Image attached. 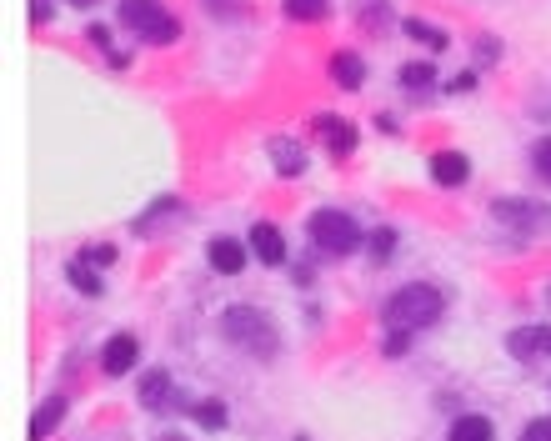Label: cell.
<instances>
[{
  "instance_id": "6da1fadb",
  "label": "cell",
  "mask_w": 551,
  "mask_h": 441,
  "mask_svg": "<svg viewBox=\"0 0 551 441\" xmlns=\"http://www.w3.org/2000/svg\"><path fill=\"white\" fill-rule=\"evenodd\" d=\"M221 336H226L236 351L261 356V361H271V356L281 351V331H276V321H271L266 311H256V306H231V311L221 316Z\"/></svg>"
},
{
  "instance_id": "7a4b0ae2",
  "label": "cell",
  "mask_w": 551,
  "mask_h": 441,
  "mask_svg": "<svg viewBox=\"0 0 551 441\" xmlns=\"http://www.w3.org/2000/svg\"><path fill=\"white\" fill-rule=\"evenodd\" d=\"M441 311H446V296H441L436 286H426V281L401 286V291H396V296L381 306L386 326H396V331H421V326L441 321Z\"/></svg>"
},
{
  "instance_id": "3957f363",
  "label": "cell",
  "mask_w": 551,
  "mask_h": 441,
  "mask_svg": "<svg viewBox=\"0 0 551 441\" xmlns=\"http://www.w3.org/2000/svg\"><path fill=\"white\" fill-rule=\"evenodd\" d=\"M121 26L131 36L151 41V46H171L181 36V21L166 6H156V0H126V6H121Z\"/></svg>"
},
{
  "instance_id": "277c9868",
  "label": "cell",
  "mask_w": 551,
  "mask_h": 441,
  "mask_svg": "<svg viewBox=\"0 0 551 441\" xmlns=\"http://www.w3.org/2000/svg\"><path fill=\"white\" fill-rule=\"evenodd\" d=\"M306 226H311V241H316L326 256H351V251L361 246V226H356L346 211H316Z\"/></svg>"
},
{
  "instance_id": "5b68a950",
  "label": "cell",
  "mask_w": 551,
  "mask_h": 441,
  "mask_svg": "<svg viewBox=\"0 0 551 441\" xmlns=\"http://www.w3.org/2000/svg\"><path fill=\"white\" fill-rule=\"evenodd\" d=\"M491 221H506V226H521V231H541V226H551V206H536L526 196H501V201H491Z\"/></svg>"
},
{
  "instance_id": "8992f818",
  "label": "cell",
  "mask_w": 551,
  "mask_h": 441,
  "mask_svg": "<svg viewBox=\"0 0 551 441\" xmlns=\"http://www.w3.org/2000/svg\"><path fill=\"white\" fill-rule=\"evenodd\" d=\"M311 126H316V136L326 141V151H331L336 161H346V156L356 151V126H351V121H341V116H316Z\"/></svg>"
},
{
  "instance_id": "52a82bcc",
  "label": "cell",
  "mask_w": 551,
  "mask_h": 441,
  "mask_svg": "<svg viewBox=\"0 0 551 441\" xmlns=\"http://www.w3.org/2000/svg\"><path fill=\"white\" fill-rule=\"evenodd\" d=\"M506 351L516 361H536V356H551V326H516L506 336Z\"/></svg>"
},
{
  "instance_id": "ba28073f",
  "label": "cell",
  "mask_w": 551,
  "mask_h": 441,
  "mask_svg": "<svg viewBox=\"0 0 551 441\" xmlns=\"http://www.w3.org/2000/svg\"><path fill=\"white\" fill-rule=\"evenodd\" d=\"M251 251H256L261 266H286V236L271 221H256L251 226Z\"/></svg>"
},
{
  "instance_id": "9c48e42d",
  "label": "cell",
  "mask_w": 551,
  "mask_h": 441,
  "mask_svg": "<svg viewBox=\"0 0 551 441\" xmlns=\"http://www.w3.org/2000/svg\"><path fill=\"white\" fill-rule=\"evenodd\" d=\"M466 176H471V161H466L461 151H436V156H431V181H436V186L456 191V186H466Z\"/></svg>"
},
{
  "instance_id": "30bf717a",
  "label": "cell",
  "mask_w": 551,
  "mask_h": 441,
  "mask_svg": "<svg viewBox=\"0 0 551 441\" xmlns=\"http://www.w3.org/2000/svg\"><path fill=\"white\" fill-rule=\"evenodd\" d=\"M136 356H141V341L136 336H111L106 351H101V371L106 376H126L136 366Z\"/></svg>"
},
{
  "instance_id": "8fae6325",
  "label": "cell",
  "mask_w": 551,
  "mask_h": 441,
  "mask_svg": "<svg viewBox=\"0 0 551 441\" xmlns=\"http://www.w3.org/2000/svg\"><path fill=\"white\" fill-rule=\"evenodd\" d=\"M206 256H211V271H221V276H241V266H246V246L231 236H216L206 246Z\"/></svg>"
},
{
  "instance_id": "7c38bea8",
  "label": "cell",
  "mask_w": 551,
  "mask_h": 441,
  "mask_svg": "<svg viewBox=\"0 0 551 441\" xmlns=\"http://www.w3.org/2000/svg\"><path fill=\"white\" fill-rule=\"evenodd\" d=\"M331 81H336L341 91H356V86L366 81V61H361L356 51H336V56H331Z\"/></svg>"
},
{
  "instance_id": "4fadbf2b",
  "label": "cell",
  "mask_w": 551,
  "mask_h": 441,
  "mask_svg": "<svg viewBox=\"0 0 551 441\" xmlns=\"http://www.w3.org/2000/svg\"><path fill=\"white\" fill-rule=\"evenodd\" d=\"M271 161H276V171H281V176H301V171H306V151H301V146H291L286 136H276V141H271Z\"/></svg>"
},
{
  "instance_id": "5bb4252c",
  "label": "cell",
  "mask_w": 551,
  "mask_h": 441,
  "mask_svg": "<svg viewBox=\"0 0 551 441\" xmlns=\"http://www.w3.org/2000/svg\"><path fill=\"white\" fill-rule=\"evenodd\" d=\"M451 441H496V426L471 411V416H456L451 421Z\"/></svg>"
},
{
  "instance_id": "9a60e30c",
  "label": "cell",
  "mask_w": 551,
  "mask_h": 441,
  "mask_svg": "<svg viewBox=\"0 0 551 441\" xmlns=\"http://www.w3.org/2000/svg\"><path fill=\"white\" fill-rule=\"evenodd\" d=\"M61 416H66V396H51V401L36 411V421H31V441H46V436L61 426Z\"/></svg>"
},
{
  "instance_id": "2e32d148",
  "label": "cell",
  "mask_w": 551,
  "mask_h": 441,
  "mask_svg": "<svg viewBox=\"0 0 551 441\" xmlns=\"http://www.w3.org/2000/svg\"><path fill=\"white\" fill-rule=\"evenodd\" d=\"M166 401H171V376H166V371H146V376H141V406L156 411V406H166Z\"/></svg>"
},
{
  "instance_id": "e0dca14e",
  "label": "cell",
  "mask_w": 551,
  "mask_h": 441,
  "mask_svg": "<svg viewBox=\"0 0 551 441\" xmlns=\"http://www.w3.org/2000/svg\"><path fill=\"white\" fill-rule=\"evenodd\" d=\"M66 276H71V286H76L81 296H101V271H91V261H71Z\"/></svg>"
},
{
  "instance_id": "ac0fdd59",
  "label": "cell",
  "mask_w": 551,
  "mask_h": 441,
  "mask_svg": "<svg viewBox=\"0 0 551 441\" xmlns=\"http://www.w3.org/2000/svg\"><path fill=\"white\" fill-rule=\"evenodd\" d=\"M326 6H331V0H286V16L301 21V26H311V21L326 16Z\"/></svg>"
},
{
  "instance_id": "d6986e66",
  "label": "cell",
  "mask_w": 551,
  "mask_h": 441,
  "mask_svg": "<svg viewBox=\"0 0 551 441\" xmlns=\"http://www.w3.org/2000/svg\"><path fill=\"white\" fill-rule=\"evenodd\" d=\"M401 31H406L411 41H421V46H431V51H441V46H446V31H436V26H426V21H416V16H411V21H406Z\"/></svg>"
},
{
  "instance_id": "ffe728a7",
  "label": "cell",
  "mask_w": 551,
  "mask_h": 441,
  "mask_svg": "<svg viewBox=\"0 0 551 441\" xmlns=\"http://www.w3.org/2000/svg\"><path fill=\"white\" fill-rule=\"evenodd\" d=\"M191 411H196V421H201L206 431H221V426H226V401H196Z\"/></svg>"
},
{
  "instance_id": "44dd1931",
  "label": "cell",
  "mask_w": 551,
  "mask_h": 441,
  "mask_svg": "<svg viewBox=\"0 0 551 441\" xmlns=\"http://www.w3.org/2000/svg\"><path fill=\"white\" fill-rule=\"evenodd\" d=\"M431 76H436V71H431V61H411V66H401V86H406V91L431 86Z\"/></svg>"
},
{
  "instance_id": "7402d4cb",
  "label": "cell",
  "mask_w": 551,
  "mask_h": 441,
  "mask_svg": "<svg viewBox=\"0 0 551 441\" xmlns=\"http://www.w3.org/2000/svg\"><path fill=\"white\" fill-rule=\"evenodd\" d=\"M366 246H371V261H376V266H386V256H391V246H396V236H391V231L381 226V231H376V236H371Z\"/></svg>"
},
{
  "instance_id": "603a6c76",
  "label": "cell",
  "mask_w": 551,
  "mask_h": 441,
  "mask_svg": "<svg viewBox=\"0 0 551 441\" xmlns=\"http://www.w3.org/2000/svg\"><path fill=\"white\" fill-rule=\"evenodd\" d=\"M531 166H536V176H541V181H551V136H541V141H536Z\"/></svg>"
},
{
  "instance_id": "cb8c5ba5",
  "label": "cell",
  "mask_w": 551,
  "mask_h": 441,
  "mask_svg": "<svg viewBox=\"0 0 551 441\" xmlns=\"http://www.w3.org/2000/svg\"><path fill=\"white\" fill-rule=\"evenodd\" d=\"M406 346H411V331H386V356H406Z\"/></svg>"
},
{
  "instance_id": "d4e9b609",
  "label": "cell",
  "mask_w": 551,
  "mask_h": 441,
  "mask_svg": "<svg viewBox=\"0 0 551 441\" xmlns=\"http://www.w3.org/2000/svg\"><path fill=\"white\" fill-rule=\"evenodd\" d=\"M386 21H391V11H386V6H376V11H366V21H361V26H366L371 36H381V31H386Z\"/></svg>"
},
{
  "instance_id": "484cf974",
  "label": "cell",
  "mask_w": 551,
  "mask_h": 441,
  "mask_svg": "<svg viewBox=\"0 0 551 441\" xmlns=\"http://www.w3.org/2000/svg\"><path fill=\"white\" fill-rule=\"evenodd\" d=\"M81 261H91V266L101 271V266H111V261H116V246H91V251H86Z\"/></svg>"
},
{
  "instance_id": "4316f807",
  "label": "cell",
  "mask_w": 551,
  "mask_h": 441,
  "mask_svg": "<svg viewBox=\"0 0 551 441\" xmlns=\"http://www.w3.org/2000/svg\"><path fill=\"white\" fill-rule=\"evenodd\" d=\"M521 441H551V421H531V426L521 431Z\"/></svg>"
},
{
  "instance_id": "83f0119b",
  "label": "cell",
  "mask_w": 551,
  "mask_h": 441,
  "mask_svg": "<svg viewBox=\"0 0 551 441\" xmlns=\"http://www.w3.org/2000/svg\"><path fill=\"white\" fill-rule=\"evenodd\" d=\"M51 21V0H31V26H46Z\"/></svg>"
},
{
  "instance_id": "f1b7e54d",
  "label": "cell",
  "mask_w": 551,
  "mask_h": 441,
  "mask_svg": "<svg viewBox=\"0 0 551 441\" xmlns=\"http://www.w3.org/2000/svg\"><path fill=\"white\" fill-rule=\"evenodd\" d=\"M91 41H96V46H106V51H111V31H106V26H91ZM111 56H116V51H111Z\"/></svg>"
},
{
  "instance_id": "f546056e",
  "label": "cell",
  "mask_w": 551,
  "mask_h": 441,
  "mask_svg": "<svg viewBox=\"0 0 551 441\" xmlns=\"http://www.w3.org/2000/svg\"><path fill=\"white\" fill-rule=\"evenodd\" d=\"M156 441H191V436H181V431H161Z\"/></svg>"
},
{
  "instance_id": "4dcf8cb0",
  "label": "cell",
  "mask_w": 551,
  "mask_h": 441,
  "mask_svg": "<svg viewBox=\"0 0 551 441\" xmlns=\"http://www.w3.org/2000/svg\"><path fill=\"white\" fill-rule=\"evenodd\" d=\"M71 6H81V11H91V6H96V0H71Z\"/></svg>"
}]
</instances>
